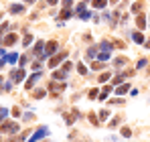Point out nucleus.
<instances>
[{"mask_svg": "<svg viewBox=\"0 0 150 142\" xmlns=\"http://www.w3.org/2000/svg\"><path fill=\"white\" fill-rule=\"evenodd\" d=\"M10 12H12V14H23V12H25V6H23V4H12V6H10Z\"/></svg>", "mask_w": 150, "mask_h": 142, "instance_id": "9b49d317", "label": "nucleus"}, {"mask_svg": "<svg viewBox=\"0 0 150 142\" xmlns=\"http://www.w3.org/2000/svg\"><path fill=\"white\" fill-rule=\"evenodd\" d=\"M0 142H2V140H0Z\"/></svg>", "mask_w": 150, "mask_h": 142, "instance_id": "58836bf2", "label": "nucleus"}, {"mask_svg": "<svg viewBox=\"0 0 150 142\" xmlns=\"http://www.w3.org/2000/svg\"><path fill=\"white\" fill-rule=\"evenodd\" d=\"M47 2H49V4H57L59 0H47Z\"/></svg>", "mask_w": 150, "mask_h": 142, "instance_id": "473e14b6", "label": "nucleus"}, {"mask_svg": "<svg viewBox=\"0 0 150 142\" xmlns=\"http://www.w3.org/2000/svg\"><path fill=\"white\" fill-rule=\"evenodd\" d=\"M35 97H37V99H39V97H43V95H45V89H37V92H35Z\"/></svg>", "mask_w": 150, "mask_h": 142, "instance_id": "393cba45", "label": "nucleus"}, {"mask_svg": "<svg viewBox=\"0 0 150 142\" xmlns=\"http://www.w3.org/2000/svg\"><path fill=\"white\" fill-rule=\"evenodd\" d=\"M132 39H134L136 43H144V37H142L140 33H134V35H132Z\"/></svg>", "mask_w": 150, "mask_h": 142, "instance_id": "a211bd4d", "label": "nucleus"}, {"mask_svg": "<svg viewBox=\"0 0 150 142\" xmlns=\"http://www.w3.org/2000/svg\"><path fill=\"white\" fill-rule=\"evenodd\" d=\"M126 61H128V59H126V57H118V59H116V61H114V65H118V67H122V65H124Z\"/></svg>", "mask_w": 150, "mask_h": 142, "instance_id": "6ab92c4d", "label": "nucleus"}, {"mask_svg": "<svg viewBox=\"0 0 150 142\" xmlns=\"http://www.w3.org/2000/svg\"><path fill=\"white\" fill-rule=\"evenodd\" d=\"M49 87L55 89V92H63V89H65V83H51Z\"/></svg>", "mask_w": 150, "mask_h": 142, "instance_id": "2eb2a0df", "label": "nucleus"}, {"mask_svg": "<svg viewBox=\"0 0 150 142\" xmlns=\"http://www.w3.org/2000/svg\"><path fill=\"white\" fill-rule=\"evenodd\" d=\"M41 75H43V73H35V75H30V77L26 79V83H25V87H26V89H30V87L35 85V81H37V79H39Z\"/></svg>", "mask_w": 150, "mask_h": 142, "instance_id": "6e6552de", "label": "nucleus"}, {"mask_svg": "<svg viewBox=\"0 0 150 142\" xmlns=\"http://www.w3.org/2000/svg\"><path fill=\"white\" fill-rule=\"evenodd\" d=\"M47 134H49V130H47V128H39V130L30 136V140H28V142H39L43 136H47Z\"/></svg>", "mask_w": 150, "mask_h": 142, "instance_id": "f03ea898", "label": "nucleus"}, {"mask_svg": "<svg viewBox=\"0 0 150 142\" xmlns=\"http://www.w3.org/2000/svg\"><path fill=\"white\" fill-rule=\"evenodd\" d=\"M35 55H37L39 59H47V57H45V45H43V41H39V43L35 45Z\"/></svg>", "mask_w": 150, "mask_h": 142, "instance_id": "39448f33", "label": "nucleus"}, {"mask_svg": "<svg viewBox=\"0 0 150 142\" xmlns=\"http://www.w3.org/2000/svg\"><path fill=\"white\" fill-rule=\"evenodd\" d=\"M108 116H110V112H108V110H103V112H101V114H100V118H101V120H105V118H108Z\"/></svg>", "mask_w": 150, "mask_h": 142, "instance_id": "7c9ffc66", "label": "nucleus"}, {"mask_svg": "<svg viewBox=\"0 0 150 142\" xmlns=\"http://www.w3.org/2000/svg\"><path fill=\"white\" fill-rule=\"evenodd\" d=\"M142 8H144V2H142V0H138V2H134V4H132V12H136V14H140V12H142Z\"/></svg>", "mask_w": 150, "mask_h": 142, "instance_id": "9d476101", "label": "nucleus"}, {"mask_svg": "<svg viewBox=\"0 0 150 142\" xmlns=\"http://www.w3.org/2000/svg\"><path fill=\"white\" fill-rule=\"evenodd\" d=\"M61 16H63V18H69V16H71V10H63Z\"/></svg>", "mask_w": 150, "mask_h": 142, "instance_id": "cd10ccee", "label": "nucleus"}, {"mask_svg": "<svg viewBox=\"0 0 150 142\" xmlns=\"http://www.w3.org/2000/svg\"><path fill=\"white\" fill-rule=\"evenodd\" d=\"M26 61H28V57H21V61H18V63H21V67H25Z\"/></svg>", "mask_w": 150, "mask_h": 142, "instance_id": "c756f323", "label": "nucleus"}, {"mask_svg": "<svg viewBox=\"0 0 150 142\" xmlns=\"http://www.w3.org/2000/svg\"><path fill=\"white\" fill-rule=\"evenodd\" d=\"M0 81H2V77H0Z\"/></svg>", "mask_w": 150, "mask_h": 142, "instance_id": "4c0bfd02", "label": "nucleus"}, {"mask_svg": "<svg viewBox=\"0 0 150 142\" xmlns=\"http://www.w3.org/2000/svg\"><path fill=\"white\" fill-rule=\"evenodd\" d=\"M30 43H33V35H26V37H25V41H23V45H25V47H28Z\"/></svg>", "mask_w": 150, "mask_h": 142, "instance_id": "aec40b11", "label": "nucleus"}, {"mask_svg": "<svg viewBox=\"0 0 150 142\" xmlns=\"http://www.w3.org/2000/svg\"><path fill=\"white\" fill-rule=\"evenodd\" d=\"M6 114H8V110H6V108H2V110H0V124H2V120L6 118Z\"/></svg>", "mask_w": 150, "mask_h": 142, "instance_id": "4be33fe9", "label": "nucleus"}, {"mask_svg": "<svg viewBox=\"0 0 150 142\" xmlns=\"http://www.w3.org/2000/svg\"><path fill=\"white\" fill-rule=\"evenodd\" d=\"M26 2H35V0H26Z\"/></svg>", "mask_w": 150, "mask_h": 142, "instance_id": "f704fd0d", "label": "nucleus"}, {"mask_svg": "<svg viewBox=\"0 0 150 142\" xmlns=\"http://www.w3.org/2000/svg\"><path fill=\"white\" fill-rule=\"evenodd\" d=\"M10 77H12V81H14V83H18V81H23V79H25V69L12 71V73H10Z\"/></svg>", "mask_w": 150, "mask_h": 142, "instance_id": "0eeeda50", "label": "nucleus"}, {"mask_svg": "<svg viewBox=\"0 0 150 142\" xmlns=\"http://www.w3.org/2000/svg\"><path fill=\"white\" fill-rule=\"evenodd\" d=\"M65 57H67V53H65V51H63V53H59V55H55V57H53V59L49 61V67H55V65H59V63H61Z\"/></svg>", "mask_w": 150, "mask_h": 142, "instance_id": "423d86ee", "label": "nucleus"}, {"mask_svg": "<svg viewBox=\"0 0 150 142\" xmlns=\"http://www.w3.org/2000/svg\"><path fill=\"white\" fill-rule=\"evenodd\" d=\"M71 4H73V0H63V6H65V8H69Z\"/></svg>", "mask_w": 150, "mask_h": 142, "instance_id": "2f4dec72", "label": "nucleus"}, {"mask_svg": "<svg viewBox=\"0 0 150 142\" xmlns=\"http://www.w3.org/2000/svg\"><path fill=\"white\" fill-rule=\"evenodd\" d=\"M98 59H100L101 63H105V61H108V59H110V53H108V51H101L100 55H98Z\"/></svg>", "mask_w": 150, "mask_h": 142, "instance_id": "f3484780", "label": "nucleus"}, {"mask_svg": "<svg viewBox=\"0 0 150 142\" xmlns=\"http://www.w3.org/2000/svg\"><path fill=\"white\" fill-rule=\"evenodd\" d=\"M0 18H2V14H0Z\"/></svg>", "mask_w": 150, "mask_h": 142, "instance_id": "e433bc0d", "label": "nucleus"}, {"mask_svg": "<svg viewBox=\"0 0 150 142\" xmlns=\"http://www.w3.org/2000/svg\"><path fill=\"white\" fill-rule=\"evenodd\" d=\"M8 28H10V24H8V23H2V26H0V35H2V33H6Z\"/></svg>", "mask_w": 150, "mask_h": 142, "instance_id": "5701e85b", "label": "nucleus"}, {"mask_svg": "<svg viewBox=\"0 0 150 142\" xmlns=\"http://www.w3.org/2000/svg\"><path fill=\"white\" fill-rule=\"evenodd\" d=\"M59 49V45H57V41H49L47 45H45V57H49V55H53L55 51Z\"/></svg>", "mask_w": 150, "mask_h": 142, "instance_id": "7ed1b4c3", "label": "nucleus"}, {"mask_svg": "<svg viewBox=\"0 0 150 142\" xmlns=\"http://www.w3.org/2000/svg\"><path fill=\"white\" fill-rule=\"evenodd\" d=\"M16 61H18V55L16 53H10V55L4 57V63H16Z\"/></svg>", "mask_w": 150, "mask_h": 142, "instance_id": "ddd939ff", "label": "nucleus"}, {"mask_svg": "<svg viewBox=\"0 0 150 142\" xmlns=\"http://www.w3.org/2000/svg\"><path fill=\"white\" fill-rule=\"evenodd\" d=\"M96 51H98V49H96V47H91L89 51H87V57H93V55H96Z\"/></svg>", "mask_w": 150, "mask_h": 142, "instance_id": "c85d7f7f", "label": "nucleus"}, {"mask_svg": "<svg viewBox=\"0 0 150 142\" xmlns=\"http://www.w3.org/2000/svg\"><path fill=\"white\" fill-rule=\"evenodd\" d=\"M136 24H138V28H140V31H144V28H146V16L138 14V16H136Z\"/></svg>", "mask_w": 150, "mask_h": 142, "instance_id": "1a4fd4ad", "label": "nucleus"}, {"mask_svg": "<svg viewBox=\"0 0 150 142\" xmlns=\"http://www.w3.org/2000/svg\"><path fill=\"white\" fill-rule=\"evenodd\" d=\"M108 2H110V0H93V6H96V8H105V4H108Z\"/></svg>", "mask_w": 150, "mask_h": 142, "instance_id": "4468645a", "label": "nucleus"}, {"mask_svg": "<svg viewBox=\"0 0 150 142\" xmlns=\"http://www.w3.org/2000/svg\"><path fill=\"white\" fill-rule=\"evenodd\" d=\"M110 2H112V4H116V2H118V0H110Z\"/></svg>", "mask_w": 150, "mask_h": 142, "instance_id": "72a5a7b5", "label": "nucleus"}, {"mask_svg": "<svg viewBox=\"0 0 150 142\" xmlns=\"http://www.w3.org/2000/svg\"><path fill=\"white\" fill-rule=\"evenodd\" d=\"M100 49H101V51H108V53H110V51L114 49V45H112V43H108V41H103V43L100 45Z\"/></svg>", "mask_w": 150, "mask_h": 142, "instance_id": "dca6fc26", "label": "nucleus"}, {"mask_svg": "<svg viewBox=\"0 0 150 142\" xmlns=\"http://www.w3.org/2000/svg\"><path fill=\"white\" fill-rule=\"evenodd\" d=\"M108 79H110V73H101V75H100V81H101V83H103V81H108Z\"/></svg>", "mask_w": 150, "mask_h": 142, "instance_id": "a878e982", "label": "nucleus"}, {"mask_svg": "<svg viewBox=\"0 0 150 142\" xmlns=\"http://www.w3.org/2000/svg\"><path fill=\"white\" fill-rule=\"evenodd\" d=\"M148 47H150V41H148Z\"/></svg>", "mask_w": 150, "mask_h": 142, "instance_id": "c9c22d12", "label": "nucleus"}, {"mask_svg": "<svg viewBox=\"0 0 150 142\" xmlns=\"http://www.w3.org/2000/svg\"><path fill=\"white\" fill-rule=\"evenodd\" d=\"M14 43H18V37H16L14 33H10V35H6V37H4V41H2V45H6V47H12Z\"/></svg>", "mask_w": 150, "mask_h": 142, "instance_id": "20e7f679", "label": "nucleus"}, {"mask_svg": "<svg viewBox=\"0 0 150 142\" xmlns=\"http://www.w3.org/2000/svg\"><path fill=\"white\" fill-rule=\"evenodd\" d=\"M130 134H132L130 128H124V130H122V136H126V138H130Z\"/></svg>", "mask_w": 150, "mask_h": 142, "instance_id": "bb28decb", "label": "nucleus"}, {"mask_svg": "<svg viewBox=\"0 0 150 142\" xmlns=\"http://www.w3.org/2000/svg\"><path fill=\"white\" fill-rule=\"evenodd\" d=\"M77 71H79L81 75H85V73H87V69H85V65H81V63L77 65Z\"/></svg>", "mask_w": 150, "mask_h": 142, "instance_id": "b1692460", "label": "nucleus"}, {"mask_svg": "<svg viewBox=\"0 0 150 142\" xmlns=\"http://www.w3.org/2000/svg\"><path fill=\"white\" fill-rule=\"evenodd\" d=\"M89 16H91V14H89L87 10H83V12H79V18H83V21H87Z\"/></svg>", "mask_w": 150, "mask_h": 142, "instance_id": "412c9836", "label": "nucleus"}, {"mask_svg": "<svg viewBox=\"0 0 150 142\" xmlns=\"http://www.w3.org/2000/svg\"><path fill=\"white\" fill-rule=\"evenodd\" d=\"M128 92H130V85H128V83H120V85H118V89H116V94H120V95L128 94Z\"/></svg>", "mask_w": 150, "mask_h": 142, "instance_id": "f8f14e48", "label": "nucleus"}, {"mask_svg": "<svg viewBox=\"0 0 150 142\" xmlns=\"http://www.w3.org/2000/svg\"><path fill=\"white\" fill-rule=\"evenodd\" d=\"M0 132H4V134H16V132H18V124H14V122H4V124H0Z\"/></svg>", "mask_w": 150, "mask_h": 142, "instance_id": "f257e3e1", "label": "nucleus"}]
</instances>
